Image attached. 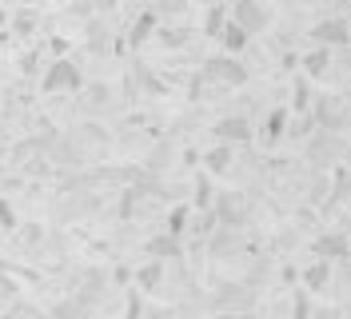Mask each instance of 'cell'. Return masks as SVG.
I'll return each mask as SVG.
<instances>
[{
  "label": "cell",
  "instance_id": "obj_1",
  "mask_svg": "<svg viewBox=\"0 0 351 319\" xmlns=\"http://www.w3.org/2000/svg\"><path fill=\"white\" fill-rule=\"evenodd\" d=\"M199 76L216 88H243L247 84V68L236 56H212V60H204Z\"/></svg>",
  "mask_w": 351,
  "mask_h": 319
},
{
  "label": "cell",
  "instance_id": "obj_2",
  "mask_svg": "<svg viewBox=\"0 0 351 319\" xmlns=\"http://www.w3.org/2000/svg\"><path fill=\"white\" fill-rule=\"evenodd\" d=\"M76 88H84L80 68L68 60V56H56V60L48 64V72H44L40 92H44V96H56V92H76Z\"/></svg>",
  "mask_w": 351,
  "mask_h": 319
},
{
  "label": "cell",
  "instance_id": "obj_3",
  "mask_svg": "<svg viewBox=\"0 0 351 319\" xmlns=\"http://www.w3.org/2000/svg\"><path fill=\"white\" fill-rule=\"evenodd\" d=\"M228 12H232V24H240L247 36H256V32H263V28L271 24V8L260 4V0H240V4H232Z\"/></svg>",
  "mask_w": 351,
  "mask_h": 319
},
{
  "label": "cell",
  "instance_id": "obj_4",
  "mask_svg": "<svg viewBox=\"0 0 351 319\" xmlns=\"http://www.w3.org/2000/svg\"><path fill=\"white\" fill-rule=\"evenodd\" d=\"M311 44H315V48H348L351 44V24L339 21V16L315 21L311 24Z\"/></svg>",
  "mask_w": 351,
  "mask_h": 319
},
{
  "label": "cell",
  "instance_id": "obj_5",
  "mask_svg": "<svg viewBox=\"0 0 351 319\" xmlns=\"http://www.w3.org/2000/svg\"><path fill=\"white\" fill-rule=\"evenodd\" d=\"M216 144H252V136H256V128H252V120L247 116H219L216 120Z\"/></svg>",
  "mask_w": 351,
  "mask_h": 319
},
{
  "label": "cell",
  "instance_id": "obj_6",
  "mask_svg": "<svg viewBox=\"0 0 351 319\" xmlns=\"http://www.w3.org/2000/svg\"><path fill=\"white\" fill-rule=\"evenodd\" d=\"M311 252H315V259H324V263H335V259H343V255H348L351 248H348V235L328 232V235H315Z\"/></svg>",
  "mask_w": 351,
  "mask_h": 319
},
{
  "label": "cell",
  "instance_id": "obj_7",
  "mask_svg": "<svg viewBox=\"0 0 351 319\" xmlns=\"http://www.w3.org/2000/svg\"><path fill=\"white\" fill-rule=\"evenodd\" d=\"M156 28H160V12H156V8H144V12L136 16V24L128 28V48H144V44L152 40Z\"/></svg>",
  "mask_w": 351,
  "mask_h": 319
},
{
  "label": "cell",
  "instance_id": "obj_8",
  "mask_svg": "<svg viewBox=\"0 0 351 319\" xmlns=\"http://www.w3.org/2000/svg\"><path fill=\"white\" fill-rule=\"evenodd\" d=\"M144 252L152 255V259H160V263H164V259H180V255H184V244H180V239H176V235H152V239H148V244H144Z\"/></svg>",
  "mask_w": 351,
  "mask_h": 319
},
{
  "label": "cell",
  "instance_id": "obj_9",
  "mask_svg": "<svg viewBox=\"0 0 351 319\" xmlns=\"http://www.w3.org/2000/svg\"><path fill=\"white\" fill-rule=\"evenodd\" d=\"M300 68H304L307 80H319V76H328L331 72V52L328 48H311V52L300 56Z\"/></svg>",
  "mask_w": 351,
  "mask_h": 319
},
{
  "label": "cell",
  "instance_id": "obj_10",
  "mask_svg": "<svg viewBox=\"0 0 351 319\" xmlns=\"http://www.w3.org/2000/svg\"><path fill=\"white\" fill-rule=\"evenodd\" d=\"M284 128H287V108H271L267 112V124H263V144L276 148L284 140Z\"/></svg>",
  "mask_w": 351,
  "mask_h": 319
},
{
  "label": "cell",
  "instance_id": "obj_11",
  "mask_svg": "<svg viewBox=\"0 0 351 319\" xmlns=\"http://www.w3.org/2000/svg\"><path fill=\"white\" fill-rule=\"evenodd\" d=\"M228 168H232V148L228 144H216V148L204 152V172L208 176H223Z\"/></svg>",
  "mask_w": 351,
  "mask_h": 319
},
{
  "label": "cell",
  "instance_id": "obj_12",
  "mask_svg": "<svg viewBox=\"0 0 351 319\" xmlns=\"http://www.w3.org/2000/svg\"><path fill=\"white\" fill-rule=\"evenodd\" d=\"M228 21H232V12L228 8H219V4H212V8H204V36H223V28H228Z\"/></svg>",
  "mask_w": 351,
  "mask_h": 319
},
{
  "label": "cell",
  "instance_id": "obj_13",
  "mask_svg": "<svg viewBox=\"0 0 351 319\" xmlns=\"http://www.w3.org/2000/svg\"><path fill=\"white\" fill-rule=\"evenodd\" d=\"M331 279V263H324V259H315L311 268L304 272V292H324Z\"/></svg>",
  "mask_w": 351,
  "mask_h": 319
},
{
  "label": "cell",
  "instance_id": "obj_14",
  "mask_svg": "<svg viewBox=\"0 0 351 319\" xmlns=\"http://www.w3.org/2000/svg\"><path fill=\"white\" fill-rule=\"evenodd\" d=\"M8 32H12V36H32V32H36V12L16 8V12L8 16Z\"/></svg>",
  "mask_w": 351,
  "mask_h": 319
},
{
  "label": "cell",
  "instance_id": "obj_15",
  "mask_svg": "<svg viewBox=\"0 0 351 319\" xmlns=\"http://www.w3.org/2000/svg\"><path fill=\"white\" fill-rule=\"evenodd\" d=\"M247 40H252V36L243 32L240 24H232V21H228V28H223V36H219V44L228 48V56H236V52H243V48H247Z\"/></svg>",
  "mask_w": 351,
  "mask_h": 319
},
{
  "label": "cell",
  "instance_id": "obj_16",
  "mask_svg": "<svg viewBox=\"0 0 351 319\" xmlns=\"http://www.w3.org/2000/svg\"><path fill=\"white\" fill-rule=\"evenodd\" d=\"M160 279H164V263H160V259H148V263L136 272V283H140L144 292H156V287H160Z\"/></svg>",
  "mask_w": 351,
  "mask_h": 319
},
{
  "label": "cell",
  "instance_id": "obj_17",
  "mask_svg": "<svg viewBox=\"0 0 351 319\" xmlns=\"http://www.w3.org/2000/svg\"><path fill=\"white\" fill-rule=\"evenodd\" d=\"M196 208H216V191H212V176L204 172V176H196Z\"/></svg>",
  "mask_w": 351,
  "mask_h": 319
},
{
  "label": "cell",
  "instance_id": "obj_18",
  "mask_svg": "<svg viewBox=\"0 0 351 319\" xmlns=\"http://www.w3.org/2000/svg\"><path fill=\"white\" fill-rule=\"evenodd\" d=\"M188 215H192V208H188V204H176L172 212H168V235H176V239H180V235H184V228H188Z\"/></svg>",
  "mask_w": 351,
  "mask_h": 319
},
{
  "label": "cell",
  "instance_id": "obj_19",
  "mask_svg": "<svg viewBox=\"0 0 351 319\" xmlns=\"http://www.w3.org/2000/svg\"><path fill=\"white\" fill-rule=\"evenodd\" d=\"M219 307H232V303H252V292H240V283H232L228 292H219L216 296Z\"/></svg>",
  "mask_w": 351,
  "mask_h": 319
},
{
  "label": "cell",
  "instance_id": "obj_20",
  "mask_svg": "<svg viewBox=\"0 0 351 319\" xmlns=\"http://www.w3.org/2000/svg\"><path fill=\"white\" fill-rule=\"evenodd\" d=\"M295 112H311V80L307 76L295 80Z\"/></svg>",
  "mask_w": 351,
  "mask_h": 319
},
{
  "label": "cell",
  "instance_id": "obj_21",
  "mask_svg": "<svg viewBox=\"0 0 351 319\" xmlns=\"http://www.w3.org/2000/svg\"><path fill=\"white\" fill-rule=\"evenodd\" d=\"M112 100V88L108 84H100V80H96V84L88 88V108H104Z\"/></svg>",
  "mask_w": 351,
  "mask_h": 319
},
{
  "label": "cell",
  "instance_id": "obj_22",
  "mask_svg": "<svg viewBox=\"0 0 351 319\" xmlns=\"http://www.w3.org/2000/svg\"><path fill=\"white\" fill-rule=\"evenodd\" d=\"M16 224H21V220H16V212H12V204L0 196V232H16Z\"/></svg>",
  "mask_w": 351,
  "mask_h": 319
},
{
  "label": "cell",
  "instance_id": "obj_23",
  "mask_svg": "<svg viewBox=\"0 0 351 319\" xmlns=\"http://www.w3.org/2000/svg\"><path fill=\"white\" fill-rule=\"evenodd\" d=\"M144 316V303H140V292L136 287H128V311H124V319H140Z\"/></svg>",
  "mask_w": 351,
  "mask_h": 319
},
{
  "label": "cell",
  "instance_id": "obj_24",
  "mask_svg": "<svg viewBox=\"0 0 351 319\" xmlns=\"http://www.w3.org/2000/svg\"><path fill=\"white\" fill-rule=\"evenodd\" d=\"M232 248H236V235L232 232H223V235H216V239H212V252H232Z\"/></svg>",
  "mask_w": 351,
  "mask_h": 319
},
{
  "label": "cell",
  "instance_id": "obj_25",
  "mask_svg": "<svg viewBox=\"0 0 351 319\" xmlns=\"http://www.w3.org/2000/svg\"><path fill=\"white\" fill-rule=\"evenodd\" d=\"M104 40H108V28H104V24H92V28H88V44L104 48Z\"/></svg>",
  "mask_w": 351,
  "mask_h": 319
},
{
  "label": "cell",
  "instance_id": "obj_26",
  "mask_svg": "<svg viewBox=\"0 0 351 319\" xmlns=\"http://www.w3.org/2000/svg\"><path fill=\"white\" fill-rule=\"evenodd\" d=\"M307 296H311V292H300V296H295V319H307Z\"/></svg>",
  "mask_w": 351,
  "mask_h": 319
},
{
  "label": "cell",
  "instance_id": "obj_27",
  "mask_svg": "<svg viewBox=\"0 0 351 319\" xmlns=\"http://www.w3.org/2000/svg\"><path fill=\"white\" fill-rule=\"evenodd\" d=\"M80 311V303H64V307H56V319H72Z\"/></svg>",
  "mask_w": 351,
  "mask_h": 319
},
{
  "label": "cell",
  "instance_id": "obj_28",
  "mask_svg": "<svg viewBox=\"0 0 351 319\" xmlns=\"http://www.w3.org/2000/svg\"><path fill=\"white\" fill-rule=\"evenodd\" d=\"M164 44H184V32H180V28H168V32H164Z\"/></svg>",
  "mask_w": 351,
  "mask_h": 319
},
{
  "label": "cell",
  "instance_id": "obj_29",
  "mask_svg": "<svg viewBox=\"0 0 351 319\" xmlns=\"http://www.w3.org/2000/svg\"><path fill=\"white\" fill-rule=\"evenodd\" d=\"M8 16H12V12H8V8H0V32H8Z\"/></svg>",
  "mask_w": 351,
  "mask_h": 319
},
{
  "label": "cell",
  "instance_id": "obj_30",
  "mask_svg": "<svg viewBox=\"0 0 351 319\" xmlns=\"http://www.w3.org/2000/svg\"><path fill=\"white\" fill-rule=\"evenodd\" d=\"M148 319H176L172 311H156V316H148Z\"/></svg>",
  "mask_w": 351,
  "mask_h": 319
},
{
  "label": "cell",
  "instance_id": "obj_31",
  "mask_svg": "<svg viewBox=\"0 0 351 319\" xmlns=\"http://www.w3.org/2000/svg\"><path fill=\"white\" fill-rule=\"evenodd\" d=\"M8 40H12V32H0V44H8Z\"/></svg>",
  "mask_w": 351,
  "mask_h": 319
}]
</instances>
